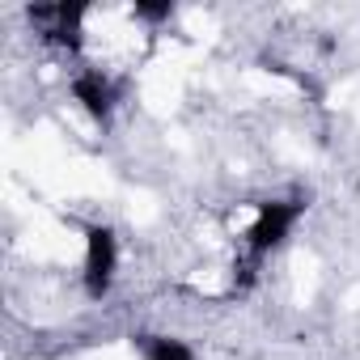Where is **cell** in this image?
I'll list each match as a JSON object with an SVG mask.
<instances>
[{
	"label": "cell",
	"mask_w": 360,
	"mask_h": 360,
	"mask_svg": "<svg viewBox=\"0 0 360 360\" xmlns=\"http://www.w3.org/2000/svg\"><path fill=\"white\" fill-rule=\"evenodd\" d=\"M115 271H119V242L106 225H94L85 233V263H81V284L94 301H102L115 284Z\"/></svg>",
	"instance_id": "obj_1"
},
{
	"label": "cell",
	"mask_w": 360,
	"mask_h": 360,
	"mask_svg": "<svg viewBox=\"0 0 360 360\" xmlns=\"http://www.w3.org/2000/svg\"><path fill=\"white\" fill-rule=\"evenodd\" d=\"M72 98H77L98 123H106V119L115 115V106H119V85H115L110 68H81V72L72 77Z\"/></svg>",
	"instance_id": "obj_2"
},
{
	"label": "cell",
	"mask_w": 360,
	"mask_h": 360,
	"mask_svg": "<svg viewBox=\"0 0 360 360\" xmlns=\"http://www.w3.org/2000/svg\"><path fill=\"white\" fill-rule=\"evenodd\" d=\"M140 352L144 360H195V352L174 335H140Z\"/></svg>",
	"instance_id": "obj_3"
}]
</instances>
